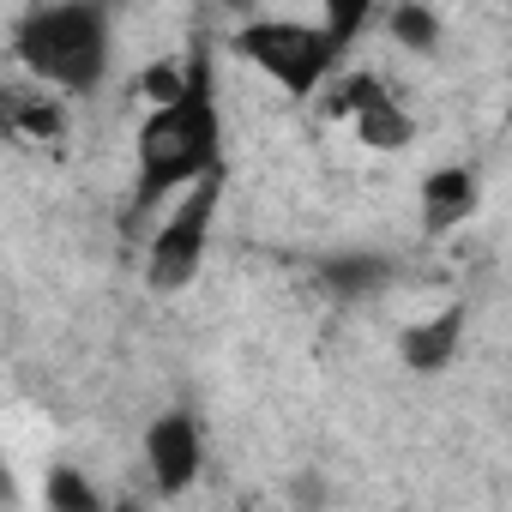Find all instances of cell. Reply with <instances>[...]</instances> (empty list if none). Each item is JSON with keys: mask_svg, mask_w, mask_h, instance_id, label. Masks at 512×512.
Here are the masks:
<instances>
[{"mask_svg": "<svg viewBox=\"0 0 512 512\" xmlns=\"http://www.w3.org/2000/svg\"><path fill=\"white\" fill-rule=\"evenodd\" d=\"M332 109H338V115L356 127V139L374 145V151H398V145H410V115H404V103L386 91V79L356 73V79L332 97Z\"/></svg>", "mask_w": 512, "mask_h": 512, "instance_id": "obj_5", "label": "cell"}, {"mask_svg": "<svg viewBox=\"0 0 512 512\" xmlns=\"http://www.w3.org/2000/svg\"><path fill=\"white\" fill-rule=\"evenodd\" d=\"M320 13H326V31L350 49V37L368 25V13H374V0H320Z\"/></svg>", "mask_w": 512, "mask_h": 512, "instance_id": "obj_12", "label": "cell"}, {"mask_svg": "<svg viewBox=\"0 0 512 512\" xmlns=\"http://www.w3.org/2000/svg\"><path fill=\"white\" fill-rule=\"evenodd\" d=\"M145 464H151V482L157 494H181L193 488L199 464H205V440H199V422L187 410H169L145 428Z\"/></svg>", "mask_w": 512, "mask_h": 512, "instance_id": "obj_6", "label": "cell"}, {"mask_svg": "<svg viewBox=\"0 0 512 512\" xmlns=\"http://www.w3.org/2000/svg\"><path fill=\"white\" fill-rule=\"evenodd\" d=\"M181 85H187V61H151V67H145V97H151V103L181 97Z\"/></svg>", "mask_w": 512, "mask_h": 512, "instance_id": "obj_13", "label": "cell"}, {"mask_svg": "<svg viewBox=\"0 0 512 512\" xmlns=\"http://www.w3.org/2000/svg\"><path fill=\"white\" fill-rule=\"evenodd\" d=\"M416 199H422L428 229H452V223H464L476 211V175L470 169H434Z\"/></svg>", "mask_w": 512, "mask_h": 512, "instance_id": "obj_9", "label": "cell"}, {"mask_svg": "<svg viewBox=\"0 0 512 512\" xmlns=\"http://www.w3.org/2000/svg\"><path fill=\"white\" fill-rule=\"evenodd\" d=\"M43 500H49V506H61V512H91V506H97V488H91L79 470H67V464H61V470L49 476Z\"/></svg>", "mask_w": 512, "mask_h": 512, "instance_id": "obj_11", "label": "cell"}, {"mask_svg": "<svg viewBox=\"0 0 512 512\" xmlns=\"http://www.w3.org/2000/svg\"><path fill=\"white\" fill-rule=\"evenodd\" d=\"M458 338H464V308H446V314H434V320H416V326L398 338V356H404V368H416V374H440V368L458 356Z\"/></svg>", "mask_w": 512, "mask_h": 512, "instance_id": "obj_8", "label": "cell"}, {"mask_svg": "<svg viewBox=\"0 0 512 512\" xmlns=\"http://www.w3.org/2000/svg\"><path fill=\"white\" fill-rule=\"evenodd\" d=\"M235 55H241L247 67H260L278 91L314 97V91L332 79L344 43H338L326 25H302V19H253L247 31H235Z\"/></svg>", "mask_w": 512, "mask_h": 512, "instance_id": "obj_3", "label": "cell"}, {"mask_svg": "<svg viewBox=\"0 0 512 512\" xmlns=\"http://www.w3.org/2000/svg\"><path fill=\"white\" fill-rule=\"evenodd\" d=\"M223 169V115H217V91H211V67L205 55L187 61V85L169 103H151L145 127H139V211L169 205L187 181Z\"/></svg>", "mask_w": 512, "mask_h": 512, "instance_id": "obj_1", "label": "cell"}, {"mask_svg": "<svg viewBox=\"0 0 512 512\" xmlns=\"http://www.w3.org/2000/svg\"><path fill=\"white\" fill-rule=\"evenodd\" d=\"M217 199H223V169L187 181V187L169 199V211L157 217V229H151V241H145V278H151V290H187V284L199 278Z\"/></svg>", "mask_w": 512, "mask_h": 512, "instance_id": "obj_4", "label": "cell"}, {"mask_svg": "<svg viewBox=\"0 0 512 512\" xmlns=\"http://www.w3.org/2000/svg\"><path fill=\"white\" fill-rule=\"evenodd\" d=\"M392 37H398L404 49H416V55H434V49H440V19L422 7V0H404V7L392 13Z\"/></svg>", "mask_w": 512, "mask_h": 512, "instance_id": "obj_10", "label": "cell"}, {"mask_svg": "<svg viewBox=\"0 0 512 512\" xmlns=\"http://www.w3.org/2000/svg\"><path fill=\"white\" fill-rule=\"evenodd\" d=\"M61 127H67V115H61L49 85H37V79L0 85V133H13V139H61Z\"/></svg>", "mask_w": 512, "mask_h": 512, "instance_id": "obj_7", "label": "cell"}, {"mask_svg": "<svg viewBox=\"0 0 512 512\" xmlns=\"http://www.w3.org/2000/svg\"><path fill=\"white\" fill-rule=\"evenodd\" d=\"M13 55L37 85L67 91V97H91L109 73V55H115L103 0H49V7H37L19 25Z\"/></svg>", "mask_w": 512, "mask_h": 512, "instance_id": "obj_2", "label": "cell"}, {"mask_svg": "<svg viewBox=\"0 0 512 512\" xmlns=\"http://www.w3.org/2000/svg\"><path fill=\"white\" fill-rule=\"evenodd\" d=\"M235 7H247V0H235Z\"/></svg>", "mask_w": 512, "mask_h": 512, "instance_id": "obj_14", "label": "cell"}]
</instances>
